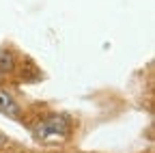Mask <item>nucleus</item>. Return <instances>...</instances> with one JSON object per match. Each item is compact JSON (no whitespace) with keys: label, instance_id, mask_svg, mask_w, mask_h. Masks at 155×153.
<instances>
[{"label":"nucleus","instance_id":"1","mask_svg":"<svg viewBox=\"0 0 155 153\" xmlns=\"http://www.w3.org/2000/svg\"><path fill=\"white\" fill-rule=\"evenodd\" d=\"M35 131H37V138H41V140L67 136V131H69V121L63 117V114H52V117H48L43 123H39Z\"/></svg>","mask_w":155,"mask_h":153},{"label":"nucleus","instance_id":"2","mask_svg":"<svg viewBox=\"0 0 155 153\" xmlns=\"http://www.w3.org/2000/svg\"><path fill=\"white\" fill-rule=\"evenodd\" d=\"M0 112L9 114V117H19V106H17L15 97L2 88H0Z\"/></svg>","mask_w":155,"mask_h":153},{"label":"nucleus","instance_id":"3","mask_svg":"<svg viewBox=\"0 0 155 153\" xmlns=\"http://www.w3.org/2000/svg\"><path fill=\"white\" fill-rule=\"evenodd\" d=\"M13 67H15V54L7 48H0V73L13 71Z\"/></svg>","mask_w":155,"mask_h":153},{"label":"nucleus","instance_id":"4","mask_svg":"<svg viewBox=\"0 0 155 153\" xmlns=\"http://www.w3.org/2000/svg\"><path fill=\"white\" fill-rule=\"evenodd\" d=\"M0 75H2V73H0Z\"/></svg>","mask_w":155,"mask_h":153}]
</instances>
